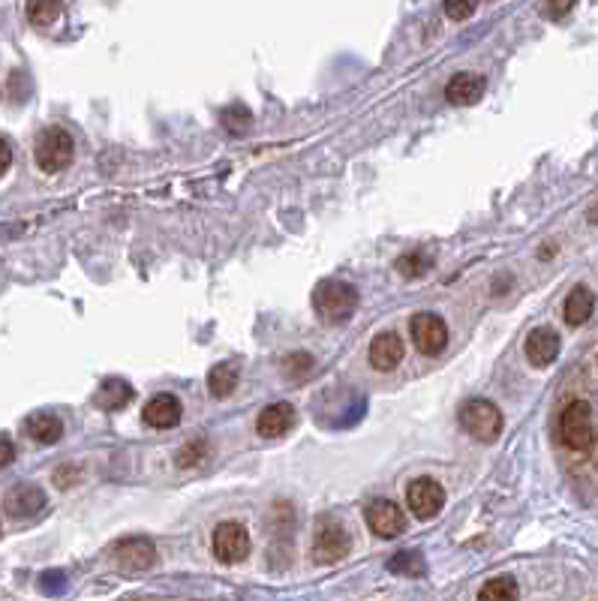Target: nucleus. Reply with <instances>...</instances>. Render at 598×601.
<instances>
[{"instance_id":"nucleus-23","label":"nucleus","mask_w":598,"mask_h":601,"mask_svg":"<svg viewBox=\"0 0 598 601\" xmlns=\"http://www.w3.org/2000/svg\"><path fill=\"white\" fill-rule=\"evenodd\" d=\"M430 256H425V253H409V256H400L397 258V274L400 277H406V279H418V277H425L427 271H430Z\"/></svg>"},{"instance_id":"nucleus-24","label":"nucleus","mask_w":598,"mask_h":601,"mask_svg":"<svg viewBox=\"0 0 598 601\" xmlns=\"http://www.w3.org/2000/svg\"><path fill=\"white\" fill-rule=\"evenodd\" d=\"M388 568L391 572H397V575H409V577H418V575H425V559H421L418 554H397L394 559L388 563Z\"/></svg>"},{"instance_id":"nucleus-6","label":"nucleus","mask_w":598,"mask_h":601,"mask_svg":"<svg viewBox=\"0 0 598 601\" xmlns=\"http://www.w3.org/2000/svg\"><path fill=\"white\" fill-rule=\"evenodd\" d=\"M211 547H214V556L226 565L244 563V559L250 556V532H247V526L238 521H226L214 530Z\"/></svg>"},{"instance_id":"nucleus-12","label":"nucleus","mask_w":598,"mask_h":601,"mask_svg":"<svg viewBox=\"0 0 598 601\" xmlns=\"http://www.w3.org/2000/svg\"><path fill=\"white\" fill-rule=\"evenodd\" d=\"M4 509L9 517H16V521H27V517H34L46 509V493L39 490L37 484H18L6 493Z\"/></svg>"},{"instance_id":"nucleus-26","label":"nucleus","mask_w":598,"mask_h":601,"mask_svg":"<svg viewBox=\"0 0 598 601\" xmlns=\"http://www.w3.org/2000/svg\"><path fill=\"white\" fill-rule=\"evenodd\" d=\"M478 9V0H446V16L451 22H467Z\"/></svg>"},{"instance_id":"nucleus-18","label":"nucleus","mask_w":598,"mask_h":601,"mask_svg":"<svg viewBox=\"0 0 598 601\" xmlns=\"http://www.w3.org/2000/svg\"><path fill=\"white\" fill-rule=\"evenodd\" d=\"M25 433L39 445H55L64 437V421L58 416H51V412H34V416L25 421Z\"/></svg>"},{"instance_id":"nucleus-4","label":"nucleus","mask_w":598,"mask_h":601,"mask_svg":"<svg viewBox=\"0 0 598 601\" xmlns=\"http://www.w3.org/2000/svg\"><path fill=\"white\" fill-rule=\"evenodd\" d=\"M560 437L562 445L572 451H590L595 442V418L593 406L586 400H572L560 416Z\"/></svg>"},{"instance_id":"nucleus-3","label":"nucleus","mask_w":598,"mask_h":601,"mask_svg":"<svg viewBox=\"0 0 598 601\" xmlns=\"http://www.w3.org/2000/svg\"><path fill=\"white\" fill-rule=\"evenodd\" d=\"M34 160L39 165V172H46V174L64 172L72 165V160H76V142H72V136L64 127H48L43 136L37 139Z\"/></svg>"},{"instance_id":"nucleus-17","label":"nucleus","mask_w":598,"mask_h":601,"mask_svg":"<svg viewBox=\"0 0 598 601\" xmlns=\"http://www.w3.org/2000/svg\"><path fill=\"white\" fill-rule=\"evenodd\" d=\"M595 310V292L590 286H574L569 298H565V322H569L572 328H581L590 322Z\"/></svg>"},{"instance_id":"nucleus-28","label":"nucleus","mask_w":598,"mask_h":601,"mask_svg":"<svg viewBox=\"0 0 598 601\" xmlns=\"http://www.w3.org/2000/svg\"><path fill=\"white\" fill-rule=\"evenodd\" d=\"M13 460H16V445L9 442L6 437H0V469H6Z\"/></svg>"},{"instance_id":"nucleus-10","label":"nucleus","mask_w":598,"mask_h":601,"mask_svg":"<svg viewBox=\"0 0 598 601\" xmlns=\"http://www.w3.org/2000/svg\"><path fill=\"white\" fill-rule=\"evenodd\" d=\"M364 521L370 526V532L379 538H397L406 530V514L397 502L391 500H376L364 509Z\"/></svg>"},{"instance_id":"nucleus-13","label":"nucleus","mask_w":598,"mask_h":601,"mask_svg":"<svg viewBox=\"0 0 598 601\" xmlns=\"http://www.w3.org/2000/svg\"><path fill=\"white\" fill-rule=\"evenodd\" d=\"M523 352H527V361L532 367H551L560 358V334L553 328H535L530 331Z\"/></svg>"},{"instance_id":"nucleus-27","label":"nucleus","mask_w":598,"mask_h":601,"mask_svg":"<svg viewBox=\"0 0 598 601\" xmlns=\"http://www.w3.org/2000/svg\"><path fill=\"white\" fill-rule=\"evenodd\" d=\"M574 4L577 0H544V13H548V18H562L572 13Z\"/></svg>"},{"instance_id":"nucleus-16","label":"nucleus","mask_w":598,"mask_h":601,"mask_svg":"<svg viewBox=\"0 0 598 601\" xmlns=\"http://www.w3.org/2000/svg\"><path fill=\"white\" fill-rule=\"evenodd\" d=\"M295 424V409L289 403H271L259 412V421H256V430L259 437L265 439H277V437H286Z\"/></svg>"},{"instance_id":"nucleus-22","label":"nucleus","mask_w":598,"mask_h":601,"mask_svg":"<svg viewBox=\"0 0 598 601\" xmlns=\"http://www.w3.org/2000/svg\"><path fill=\"white\" fill-rule=\"evenodd\" d=\"M520 596V589H518V584H514L511 577H493V580H488L481 589H478V598L481 601H505V598H518Z\"/></svg>"},{"instance_id":"nucleus-14","label":"nucleus","mask_w":598,"mask_h":601,"mask_svg":"<svg viewBox=\"0 0 598 601\" xmlns=\"http://www.w3.org/2000/svg\"><path fill=\"white\" fill-rule=\"evenodd\" d=\"M367 355H370V364H373L379 373H388V370H394L400 361H404L406 346H404V340H400V334H394V331H383V334L373 337Z\"/></svg>"},{"instance_id":"nucleus-11","label":"nucleus","mask_w":598,"mask_h":601,"mask_svg":"<svg viewBox=\"0 0 598 601\" xmlns=\"http://www.w3.org/2000/svg\"><path fill=\"white\" fill-rule=\"evenodd\" d=\"M181 416H184V409H181V400L174 397V394H157V397H151L148 406L142 409L144 424H148V427H153V430H172V427H178Z\"/></svg>"},{"instance_id":"nucleus-29","label":"nucleus","mask_w":598,"mask_h":601,"mask_svg":"<svg viewBox=\"0 0 598 601\" xmlns=\"http://www.w3.org/2000/svg\"><path fill=\"white\" fill-rule=\"evenodd\" d=\"M9 165H13V148H9L4 139H0V174H4Z\"/></svg>"},{"instance_id":"nucleus-20","label":"nucleus","mask_w":598,"mask_h":601,"mask_svg":"<svg viewBox=\"0 0 598 601\" xmlns=\"http://www.w3.org/2000/svg\"><path fill=\"white\" fill-rule=\"evenodd\" d=\"M130 400H132V388H130V382H123V379H106L97 391V406L109 412L127 406Z\"/></svg>"},{"instance_id":"nucleus-2","label":"nucleus","mask_w":598,"mask_h":601,"mask_svg":"<svg viewBox=\"0 0 598 601\" xmlns=\"http://www.w3.org/2000/svg\"><path fill=\"white\" fill-rule=\"evenodd\" d=\"M460 427L467 430L472 439L490 445L502 437L505 421H502V412H499L497 403L476 397V400H467L460 406Z\"/></svg>"},{"instance_id":"nucleus-1","label":"nucleus","mask_w":598,"mask_h":601,"mask_svg":"<svg viewBox=\"0 0 598 601\" xmlns=\"http://www.w3.org/2000/svg\"><path fill=\"white\" fill-rule=\"evenodd\" d=\"M313 310L328 325H343L358 310V289L343 279H322L313 289Z\"/></svg>"},{"instance_id":"nucleus-5","label":"nucleus","mask_w":598,"mask_h":601,"mask_svg":"<svg viewBox=\"0 0 598 601\" xmlns=\"http://www.w3.org/2000/svg\"><path fill=\"white\" fill-rule=\"evenodd\" d=\"M352 551V535L337 517H319L313 535V556L316 563H340Z\"/></svg>"},{"instance_id":"nucleus-8","label":"nucleus","mask_w":598,"mask_h":601,"mask_svg":"<svg viewBox=\"0 0 598 601\" xmlns=\"http://www.w3.org/2000/svg\"><path fill=\"white\" fill-rule=\"evenodd\" d=\"M406 505L418 521H433L446 505V490L436 479H415L406 487Z\"/></svg>"},{"instance_id":"nucleus-9","label":"nucleus","mask_w":598,"mask_h":601,"mask_svg":"<svg viewBox=\"0 0 598 601\" xmlns=\"http://www.w3.org/2000/svg\"><path fill=\"white\" fill-rule=\"evenodd\" d=\"M111 559L123 572H148L157 563V547H153L151 538H121L111 547Z\"/></svg>"},{"instance_id":"nucleus-15","label":"nucleus","mask_w":598,"mask_h":601,"mask_svg":"<svg viewBox=\"0 0 598 601\" xmlns=\"http://www.w3.org/2000/svg\"><path fill=\"white\" fill-rule=\"evenodd\" d=\"M484 90H488L484 76H478V72H457V76L448 81L446 100L451 106H472V102H478L484 97Z\"/></svg>"},{"instance_id":"nucleus-19","label":"nucleus","mask_w":598,"mask_h":601,"mask_svg":"<svg viewBox=\"0 0 598 601\" xmlns=\"http://www.w3.org/2000/svg\"><path fill=\"white\" fill-rule=\"evenodd\" d=\"M238 379H241V367L235 364V361H220V364H214L208 373V391L216 400H226L238 388Z\"/></svg>"},{"instance_id":"nucleus-25","label":"nucleus","mask_w":598,"mask_h":601,"mask_svg":"<svg viewBox=\"0 0 598 601\" xmlns=\"http://www.w3.org/2000/svg\"><path fill=\"white\" fill-rule=\"evenodd\" d=\"M211 451V445L205 442V439H195V442H190L187 448H181L178 451V466L184 469V466H195L199 460H205V454Z\"/></svg>"},{"instance_id":"nucleus-7","label":"nucleus","mask_w":598,"mask_h":601,"mask_svg":"<svg viewBox=\"0 0 598 601\" xmlns=\"http://www.w3.org/2000/svg\"><path fill=\"white\" fill-rule=\"evenodd\" d=\"M412 343L421 355H439L448 346V325L446 319L436 313H415L409 322Z\"/></svg>"},{"instance_id":"nucleus-21","label":"nucleus","mask_w":598,"mask_h":601,"mask_svg":"<svg viewBox=\"0 0 598 601\" xmlns=\"http://www.w3.org/2000/svg\"><path fill=\"white\" fill-rule=\"evenodd\" d=\"M60 13H64V0H27V18L37 27L55 25Z\"/></svg>"}]
</instances>
